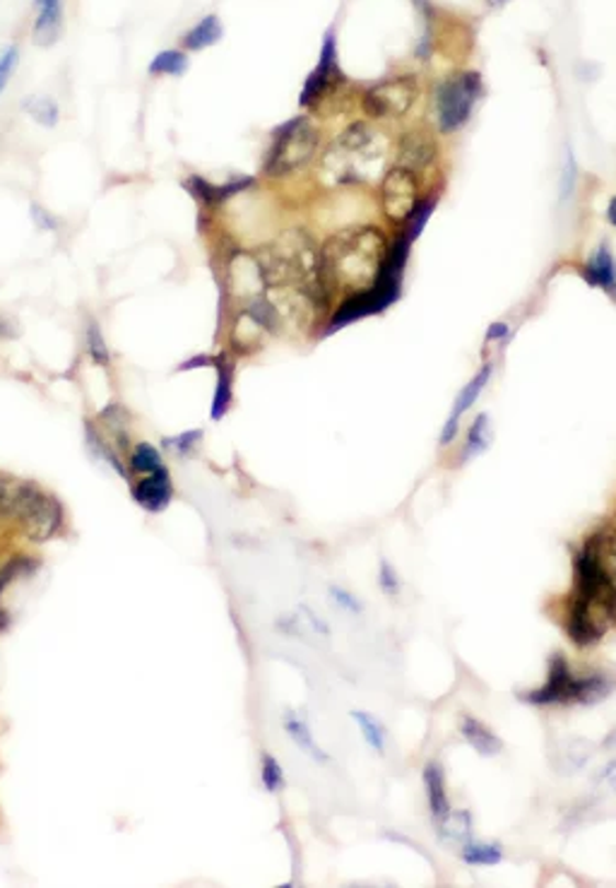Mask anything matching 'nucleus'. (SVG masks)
<instances>
[{
	"label": "nucleus",
	"instance_id": "obj_1",
	"mask_svg": "<svg viewBox=\"0 0 616 888\" xmlns=\"http://www.w3.org/2000/svg\"><path fill=\"white\" fill-rule=\"evenodd\" d=\"M573 576L569 636L578 645H595L616 624V528H602L585 540Z\"/></svg>",
	"mask_w": 616,
	"mask_h": 888
},
{
	"label": "nucleus",
	"instance_id": "obj_2",
	"mask_svg": "<svg viewBox=\"0 0 616 888\" xmlns=\"http://www.w3.org/2000/svg\"><path fill=\"white\" fill-rule=\"evenodd\" d=\"M388 238L373 224H357L333 234L321 246V275L323 285L333 299L335 291L369 289L379 277L388 256Z\"/></svg>",
	"mask_w": 616,
	"mask_h": 888
},
{
	"label": "nucleus",
	"instance_id": "obj_3",
	"mask_svg": "<svg viewBox=\"0 0 616 888\" xmlns=\"http://www.w3.org/2000/svg\"><path fill=\"white\" fill-rule=\"evenodd\" d=\"M391 141L369 123H351L325 147L321 159V179L325 186L371 184L385 174V157Z\"/></svg>",
	"mask_w": 616,
	"mask_h": 888
},
{
	"label": "nucleus",
	"instance_id": "obj_4",
	"mask_svg": "<svg viewBox=\"0 0 616 888\" xmlns=\"http://www.w3.org/2000/svg\"><path fill=\"white\" fill-rule=\"evenodd\" d=\"M318 147H321V133L316 125L304 116L292 119L272 133L266 171L270 176H287L304 169L306 164L316 157Z\"/></svg>",
	"mask_w": 616,
	"mask_h": 888
},
{
	"label": "nucleus",
	"instance_id": "obj_5",
	"mask_svg": "<svg viewBox=\"0 0 616 888\" xmlns=\"http://www.w3.org/2000/svg\"><path fill=\"white\" fill-rule=\"evenodd\" d=\"M609 693V681L602 675L581 677L565 663V657L557 655L549 665V677L542 689L533 691L527 701L537 706L551 703H595Z\"/></svg>",
	"mask_w": 616,
	"mask_h": 888
},
{
	"label": "nucleus",
	"instance_id": "obj_6",
	"mask_svg": "<svg viewBox=\"0 0 616 888\" xmlns=\"http://www.w3.org/2000/svg\"><path fill=\"white\" fill-rule=\"evenodd\" d=\"M482 90H484L482 78L472 70L456 73L444 82H438L434 97L438 131L456 133L458 129H462L470 119L477 99L482 97Z\"/></svg>",
	"mask_w": 616,
	"mask_h": 888
},
{
	"label": "nucleus",
	"instance_id": "obj_7",
	"mask_svg": "<svg viewBox=\"0 0 616 888\" xmlns=\"http://www.w3.org/2000/svg\"><path fill=\"white\" fill-rule=\"evenodd\" d=\"M32 542H46L60 528V503L44 489L22 481L12 515Z\"/></svg>",
	"mask_w": 616,
	"mask_h": 888
},
{
	"label": "nucleus",
	"instance_id": "obj_8",
	"mask_svg": "<svg viewBox=\"0 0 616 888\" xmlns=\"http://www.w3.org/2000/svg\"><path fill=\"white\" fill-rule=\"evenodd\" d=\"M419 99V82L412 75H400V78H388L376 82L363 92L361 107L367 116L379 121H393L407 116L412 107Z\"/></svg>",
	"mask_w": 616,
	"mask_h": 888
},
{
	"label": "nucleus",
	"instance_id": "obj_9",
	"mask_svg": "<svg viewBox=\"0 0 616 888\" xmlns=\"http://www.w3.org/2000/svg\"><path fill=\"white\" fill-rule=\"evenodd\" d=\"M419 176L417 171L400 167L388 169L381 179V210L388 222L405 224L419 206Z\"/></svg>",
	"mask_w": 616,
	"mask_h": 888
},
{
	"label": "nucleus",
	"instance_id": "obj_10",
	"mask_svg": "<svg viewBox=\"0 0 616 888\" xmlns=\"http://www.w3.org/2000/svg\"><path fill=\"white\" fill-rule=\"evenodd\" d=\"M343 82V73H339V63H337V48H335V36L328 34L323 42V51H321V60L316 70H313L306 82H304V90H301L299 97V104L301 107H316L318 101L331 95L335 87Z\"/></svg>",
	"mask_w": 616,
	"mask_h": 888
},
{
	"label": "nucleus",
	"instance_id": "obj_11",
	"mask_svg": "<svg viewBox=\"0 0 616 888\" xmlns=\"http://www.w3.org/2000/svg\"><path fill=\"white\" fill-rule=\"evenodd\" d=\"M436 137L426 131V129H410L400 135L397 141V149H395V157L400 167L412 169V171H419L432 167V162L436 159Z\"/></svg>",
	"mask_w": 616,
	"mask_h": 888
},
{
	"label": "nucleus",
	"instance_id": "obj_12",
	"mask_svg": "<svg viewBox=\"0 0 616 888\" xmlns=\"http://www.w3.org/2000/svg\"><path fill=\"white\" fill-rule=\"evenodd\" d=\"M489 378H492V364H484L482 369L474 374V378L470 380V384L464 386V388L458 392L456 404H452V412H450L448 422L444 424V431H441V446H448V443H452V439L458 436L462 414L468 412V410L472 408V404L477 402V398L482 396V390L486 388Z\"/></svg>",
	"mask_w": 616,
	"mask_h": 888
},
{
	"label": "nucleus",
	"instance_id": "obj_13",
	"mask_svg": "<svg viewBox=\"0 0 616 888\" xmlns=\"http://www.w3.org/2000/svg\"><path fill=\"white\" fill-rule=\"evenodd\" d=\"M171 497H173V487H171V477H169L167 467H161V469H157V473L147 475L133 487L135 503L149 513L165 511L171 503Z\"/></svg>",
	"mask_w": 616,
	"mask_h": 888
},
{
	"label": "nucleus",
	"instance_id": "obj_14",
	"mask_svg": "<svg viewBox=\"0 0 616 888\" xmlns=\"http://www.w3.org/2000/svg\"><path fill=\"white\" fill-rule=\"evenodd\" d=\"M583 277L590 287H597L602 291H607L612 299H616V260L612 256L609 246H597L583 265Z\"/></svg>",
	"mask_w": 616,
	"mask_h": 888
},
{
	"label": "nucleus",
	"instance_id": "obj_15",
	"mask_svg": "<svg viewBox=\"0 0 616 888\" xmlns=\"http://www.w3.org/2000/svg\"><path fill=\"white\" fill-rule=\"evenodd\" d=\"M282 728L287 732V737L299 746L301 754H306L309 758L316 761V764H328L331 761L328 752H323V746L318 744L316 737H313V730L304 718L296 715L294 710H287L282 715Z\"/></svg>",
	"mask_w": 616,
	"mask_h": 888
},
{
	"label": "nucleus",
	"instance_id": "obj_16",
	"mask_svg": "<svg viewBox=\"0 0 616 888\" xmlns=\"http://www.w3.org/2000/svg\"><path fill=\"white\" fill-rule=\"evenodd\" d=\"M460 734H462V740L468 742L480 756L492 758L504 752V742L496 737L494 730L472 715L460 718Z\"/></svg>",
	"mask_w": 616,
	"mask_h": 888
},
{
	"label": "nucleus",
	"instance_id": "obj_17",
	"mask_svg": "<svg viewBox=\"0 0 616 888\" xmlns=\"http://www.w3.org/2000/svg\"><path fill=\"white\" fill-rule=\"evenodd\" d=\"M424 788H426V799H429V809H432V817L436 821H441L450 814V799L446 792V778H444V770L438 768L436 764H429L424 768Z\"/></svg>",
	"mask_w": 616,
	"mask_h": 888
},
{
	"label": "nucleus",
	"instance_id": "obj_18",
	"mask_svg": "<svg viewBox=\"0 0 616 888\" xmlns=\"http://www.w3.org/2000/svg\"><path fill=\"white\" fill-rule=\"evenodd\" d=\"M63 20V0H48V3L40 5V18L34 24V42L48 46L56 42L58 30Z\"/></svg>",
	"mask_w": 616,
	"mask_h": 888
},
{
	"label": "nucleus",
	"instance_id": "obj_19",
	"mask_svg": "<svg viewBox=\"0 0 616 888\" xmlns=\"http://www.w3.org/2000/svg\"><path fill=\"white\" fill-rule=\"evenodd\" d=\"M351 720L357 722L361 740L367 742V746H371L376 754L383 756L385 744H388V732L383 728V722L379 718H373L371 713H367V710H351Z\"/></svg>",
	"mask_w": 616,
	"mask_h": 888
},
{
	"label": "nucleus",
	"instance_id": "obj_20",
	"mask_svg": "<svg viewBox=\"0 0 616 888\" xmlns=\"http://www.w3.org/2000/svg\"><path fill=\"white\" fill-rule=\"evenodd\" d=\"M460 857L464 865H470V867H494L501 859H504V847H501L499 843L468 841V843H462Z\"/></svg>",
	"mask_w": 616,
	"mask_h": 888
},
{
	"label": "nucleus",
	"instance_id": "obj_21",
	"mask_svg": "<svg viewBox=\"0 0 616 888\" xmlns=\"http://www.w3.org/2000/svg\"><path fill=\"white\" fill-rule=\"evenodd\" d=\"M559 761H555V766L561 773H573L578 768H583L587 764L590 754H593V746L585 740H569L559 744Z\"/></svg>",
	"mask_w": 616,
	"mask_h": 888
},
{
	"label": "nucleus",
	"instance_id": "obj_22",
	"mask_svg": "<svg viewBox=\"0 0 616 888\" xmlns=\"http://www.w3.org/2000/svg\"><path fill=\"white\" fill-rule=\"evenodd\" d=\"M250 181L248 179H244V181H238V184H226V186H210V184H205L203 179H191L186 184V188L191 190V193L203 202V206H220V202L224 200V198H229V196H234L236 190H242V188H246Z\"/></svg>",
	"mask_w": 616,
	"mask_h": 888
},
{
	"label": "nucleus",
	"instance_id": "obj_23",
	"mask_svg": "<svg viewBox=\"0 0 616 888\" xmlns=\"http://www.w3.org/2000/svg\"><path fill=\"white\" fill-rule=\"evenodd\" d=\"M215 364H217V390H215V398H212L210 417L215 422H220L232 408V366L224 362H215Z\"/></svg>",
	"mask_w": 616,
	"mask_h": 888
},
{
	"label": "nucleus",
	"instance_id": "obj_24",
	"mask_svg": "<svg viewBox=\"0 0 616 888\" xmlns=\"http://www.w3.org/2000/svg\"><path fill=\"white\" fill-rule=\"evenodd\" d=\"M438 823V835H441L444 841H458V843H468L470 841V833H472V823H470V814L468 811H450V814Z\"/></svg>",
	"mask_w": 616,
	"mask_h": 888
},
{
	"label": "nucleus",
	"instance_id": "obj_25",
	"mask_svg": "<svg viewBox=\"0 0 616 888\" xmlns=\"http://www.w3.org/2000/svg\"><path fill=\"white\" fill-rule=\"evenodd\" d=\"M220 40H222V24H220V20L215 15H210V18H205L203 22H200L198 27H193L191 32L186 34L183 44H186V48L200 51L205 46L217 44Z\"/></svg>",
	"mask_w": 616,
	"mask_h": 888
},
{
	"label": "nucleus",
	"instance_id": "obj_26",
	"mask_svg": "<svg viewBox=\"0 0 616 888\" xmlns=\"http://www.w3.org/2000/svg\"><path fill=\"white\" fill-rule=\"evenodd\" d=\"M489 443H492V422H489V414H480L468 431V441H464V458L482 455L489 448Z\"/></svg>",
	"mask_w": 616,
	"mask_h": 888
},
{
	"label": "nucleus",
	"instance_id": "obj_27",
	"mask_svg": "<svg viewBox=\"0 0 616 888\" xmlns=\"http://www.w3.org/2000/svg\"><path fill=\"white\" fill-rule=\"evenodd\" d=\"M131 465L135 473H143V475H153L157 469L165 467V460H161V455L155 446H149V443H141V446L135 448Z\"/></svg>",
	"mask_w": 616,
	"mask_h": 888
},
{
	"label": "nucleus",
	"instance_id": "obj_28",
	"mask_svg": "<svg viewBox=\"0 0 616 888\" xmlns=\"http://www.w3.org/2000/svg\"><path fill=\"white\" fill-rule=\"evenodd\" d=\"M188 68V58L181 51H161V54L149 63V73L155 75H183Z\"/></svg>",
	"mask_w": 616,
	"mask_h": 888
},
{
	"label": "nucleus",
	"instance_id": "obj_29",
	"mask_svg": "<svg viewBox=\"0 0 616 888\" xmlns=\"http://www.w3.org/2000/svg\"><path fill=\"white\" fill-rule=\"evenodd\" d=\"M24 109H27V113L36 123L46 125V129H54V125L58 123V107L52 99L34 97L27 101V104H24Z\"/></svg>",
	"mask_w": 616,
	"mask_h": 888
},
{
	"label": "nucleus",
	"instance_id": "obj_30",
	"mask_svg": "<svg viewBox=\"0 0 616 888\" xmlns=\"http://www.w3.org/2000/svg\"><path fill=\"white\" fill-rule=\"evenodd\" d=\"M260 780H262V788H266L268 792L284 790V770L280 766V761L270 754H262Z\"/></svg>",
	"mask_w": 616,
	"mask_h": 888
},
{
	"label": "nucleus",
	"instance_id": "obj_31",
	"mask_svg": "<svg viewBox=\"0 0 616 888\" xmlns=\"http://www.w3.org/2000/svg\"><path fill=\"white\" fill-rule=\"evenodd\" d=\"M434 208H436V196H432V198H426V200H419V206H417V210L412 212V218L405 222V230H407V236L414 241L417 238L422 232H424V226H426V222H429V218H432V212H434Z\"/></svg>",
	"mask_w": 616,
	"mask_h": 888
},
{
	"label": "nucleus",
	"instance_id": "obj_32",
	"mask_svg": "<svg viewBox=\"0 0 616 888\" xmlns=\"http://www.w3.org/2000/svg\"><path fill=\"white\" fill-rule=\"evenodd\" d=\"M379 588L383 590V595H388V598H397L402 590V582H400L395 566L385 559H381V564H379Z\"/></svg>",
	"mask_w": 616,
	"mask_h": 888
},
{
	"label": "nucleus",
	"instance_id": "obj_33",
	"mask_svg": "<svg viewBox=\"0 0 616 888\" xmlns=\"http://www.w3.org/2000/svg\"><path fill=\"white\" fill-rule=\"evenodd\" d=\"M87 347H90V354H92V359L97 362V364H102V366H109V347H107V342H104V337H102V330H99V325H90L87 328Z\"/></svg>",
	"mask_w": 616,
	"mask_h": 888
},
{
	"label": "nucleus",
	"instance_id": "obj_34",
	"mask_svg": "<svg viewBox=\"0 0 616 888\" xmlns=\"http://www.w3.org/2000/svg\"><path fill=\"white\" fill-rule=\"evenodd\" d=\"M200 441H203V431L195 429V431H186V434L176 436V439H167L165 446L171 448V451H176L179 455H183V458H186V455L193 453V448L198 446Z\"/></svg>",
	"mask_w": 616,
	"mask_h": 888
},
{
	"label": "nucleus",
	"instance_id": "obj_35",
	"mask_svg": "<svg viewBox=\"0 0 616 888\" xmlns=\"http://www.w3.org/2000/svg\"><path fill=\"white\" fill-rule=\"evenodd\" d=\"M331 598H333V602H335L339 609H345L347 614H361V612H363L361 600L355 598V592H349V590H345V588L331 586Z\"/></svg>",
	"mask_w": 616,
	"mask_h": 888
},
{
	"label": "nucleus",
	"instance_id": "obj_36",
	"mask_svg": "<svg viewBox=\"0 0 616 888\" xmlns=\"http://www.w3.org/2000/svg\"><path fill=\"white\" fill-rule=\"evenodd\" d=\"M15 60H18V51L15 48H8V54L0 58V92H3V87L10 80L12 68H15Z\"/></svg>",
	"mask_w": 616,
	"mask_h": 888
},
{
	"label": "nucleus",
	"instance_id": "obj_37",
	"mask_svg": "<svg viewBox=\"0 0 616 888\" xmlns=\"http://www.w3.org/2000/svg\"><path fill=\"white\" fill-rule=\"evenodd\" d=\"M506 337H508V323H501V321H496V323L489 325V330H486V340H489V342L506 340Z\"/></svg>",
	"mask_w": 616,
	"mask_h": 888
},
{
	"label": "nucleus",
	"instance_id": "obj_38",
	"mask_svg": "<svg viewBox=\"0 0 616 888\" xmlns=\"http://www.w3.org/2000/svg\"><path fill=\"white\" fill-rule=\"evenodd\" d=\"M573 181H575V162H573V155H569V167H565V174H563V196L571 193Z\"/></svg>",
	"mask_w": 616,
	"mask_h": 888
},
{
	"label": "nucleus",
	"instance_id": "obj_39",
	"mask_svg": "<svg viewBox=\"0 0 616 888\" xmlns=\"http://www.w3.org/2000/svg\"><path fill=\"white\" fill-rule=\"evenodd\" d=\"M600 782H605L609 790H616V758L612 761V764L605 766V770H602Z\"/></svg>",
	"mask_w": 616,
	"mask_h": 888
},
{
	"label": "nucleus",
	"instance_id": "obj_40",
	"mask_svg": "<svg viewBox=\"0 0 616 888\" xmlns=\"http://www.w3.org/2000/svg\"><path fill=\"white\" fill-rule=\"evenodd\" d=\"M12 335H15V330H12V325L5 319H0V337H12Z\"/></svg>",
	"mask_w": 616,
	"mask_h": 888
},
{
	"label": "nucleus",
	"instance_id": "obj_41",
	"mask_svg": "<svg viewBox=\"0 0 616 888\" xmlns=\"http://www.w3.org/2000/svg\"><path fill=\"white\" fill-rule=\"evenodd\" d=\"M607 220L612 226H616V196L609 200V208H607Z\"/></svg>",
	"mask_w": 616,
	"mask_h": 888
},
{
	"label": "nucleus",
	"instance_id": "obj_42",
	"mask_svg": "<svg viewBox=\"0 0 616 888\" xmlns=\"http://www.w3.org/2000/svg\"><path fill=\"white\" fill-rule=\"evenodd\" d=\"M511 3V0H486V5L489 8H494V10H499V8H506Z\"/></svg>",
	"mask_w": 616,
	"mask_h": 888
}]
</instances>
